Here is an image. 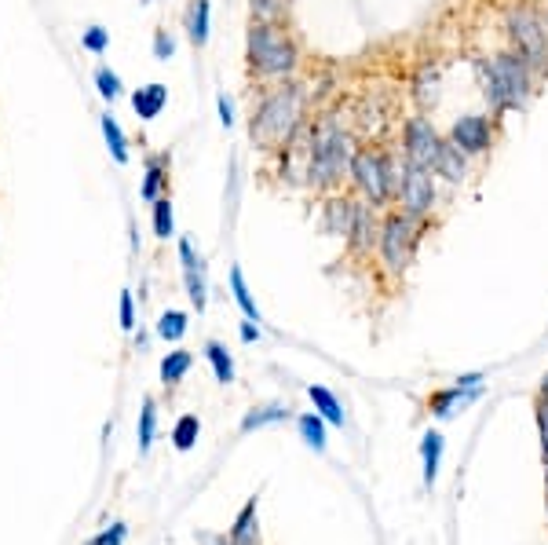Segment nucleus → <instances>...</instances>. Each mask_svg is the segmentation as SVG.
I'll list each match as a JSON object with an SVG mask.
<instances>
[{
    "instance_id": "7c9ffc66",
    "label": "nucleus",
    "mask_w": 548,
    "mask_h": 545,
    "mask_svg": "<svg viewBox=\"0 0 548 545\" xmlns=\"http://www.w3.org/2000/svg\"><path fill=\"white\" fill-rule=\"evenodd\" d=\"M231 293H234V304H238V308H242V315H245V319L260 322V308H256L253 293H249V286H245V275H242V268H231Z\"/></svg>"
},
{
    "instance_id": "f704fd0d",
    "label": "nucleus",
    "mask_w": 548,
    "mask_h": 545,
    "mask_svg": "<svg viewBox=\"0 0 548 545\" xmlns=\"http://www.w3.org/2000/svg\"><path fill=\"white\" fill-rule=\"evenodd\" d=\"M172 55H176V37L169 30H154V59L158 63H169Z\"/></svg>"
},
{
    "instance_id": "473e14b6",
    "label": "nucleus",
    "mask_w": 548,
    "mask_h": 545,
    "mask_svg": "<svg viewBox=\"0 0 548 545\" xmlns=\"http://www.w3.org/2000/svg\"><path fill=\"white\" fill-rule=\"evenodd\" d=\"M95 88H99V96H103L106 103L121 99V92H125V88H121V77H117L110 66H99V70H95Z\"/></svg>"
},
{
    "instance_id": "dca6fc26",
    "label": "nucleus",
    "mask_w": 548,
    "mask_h": 545,
    "mask_svg": "<svg viewBox=\"0 0 548 545\" xmlns=\"http://www.w3.org/2000/svg\"><path fill=\"white\" fill-rule=\"evenodd\" d=\"M432 172H435V176H443L446 183H464V180H468V154L446 139L443 150H439V158H435V169Z\"/></svg>"
},
{
    "instance_id": "2eb2a0df",
    "label": "nucleus",
    "mask_w": 548,
    "mask_h": 545,
    "mask_svg": "<svg viewBox=\"0 0 548 545\" xmlns=\"http://www.w3.org/2000/svg\"><path fill=\"white\" fill-rule=\"evenodd\" d=\"M165 107H169V88L161 85V81L132 92V110H136L139 121H154Z\"/></svg>"
},
{
    "instance_id": "39448f33",
    "label": "nucleus",
    "mask_w": 548,
    "mask_h": 545,
    "mask_svg": "<svg viewBox=\"0 0 548 545\" xmlns=\"http://www.w3.org/2000/svg\"><path fill=\"white\" fill-rule=\"evenodd\" d=\"M534 66L519 52H497L494 59L483 63V88L494 114H508V110H523L534 96Z\"/></svg>"
},
{
    "instance_id": "f8f14e48",
    "label": "nucleus",
    "mask_w": 548,
    "mask_h": 545,
    "mask_svg": "<svg viewBox=\"0 0 548 545\" xmlns=\"http://www.w3.org/2000/svg\"><path fill=\"white\" fill-rule=\"evenodd\" d=\"M348 253L351 257H369L373 249L380 246V220H377V209L369 202H362L359 198V205H355V220H351V231H348Z\"/></svg>"
},
{
    "instance_id": "a211bd4d",
    "label": "nucleus",
    "mask_w": 548,
    "mask_h": 545,
    "mask_svg": "<svg viewBox=\"0 0 548 545\" xmlns=\"http://www.w3.org/2000/svg\"><path fill=\"white\" fill-rule=\"evenodd\" d=\"M289 414H293V407H289V403H260V407H253L249 414L242 417V436H249V432H256V428H267V425H278V421H289Z\"/></svg>"
},
{
    "instance_id": "a19ab883",
    "label": "nucleus",
    "mask_w": 548,
    "mask_h": 545,
    "mask_svg": "<svg viewBox=\"0 0 548 545\" xmlns=\"http://www.w3.org/2000/svg\"><path fill=\"white\" fill-rule=\"evenodd\" d=\"M139 4H150V0H139Z\"/></svg>"
},
{
    "instance_id": "4c0bfd02",
    "label": "nucleus",
    "mask_w": 548,
    "mask_h": 545,
    "mask_svg": "<svg viewBox=\"0 0 548 545\" xmlns=\"http://www.w3.org/2000/svg\"><path fill=\"white\" fill-rule=\"evenodd\" d=\"M216 107H220V121H223V129H231V125H234V107H231V99H227V96H223V92H220V96H216Z\"/></svg>"
},
{
    "instance_id": "72a5a7b5",
    "label": "nucleus",
    "mask_w": 548,
    "mask_h": 545,
    "mask_svg": "<svg viewBox=\"0 0 548 545\" xmlns=\"http://www.w3.org/2000/svg\"><path fill=\"white\" fill-rule=\"evenodd\" d=\"M81 48H85L88 55H106V48H110V30L88 26V30L81 33Z\"/></svg>"
},
{
    "instance_id": "c9c22d12",
    "label": "nucleus",
    "mask_w": 548,
    "mask_h": 545,
    "mask_svg": "<svg viewBox=\"0 0 548 545\" xmlns=\"http://www.w3.org/2000/svg\"><path fill=\"white\" fill-rule=\"evenodd\" d=\"M117 315H121V330H136V300H132V289H121Z\"/></svg>"
},
{
    "instance_id": "f03ea898",
    "label": "nucleus",
    "mask_w": 548,
    "mask_h": 545,
    "mask_svg": "<svg viewBox=\"0 0 548 545\" xmlns=\"http://www.w3.org/2000/svg\"><path fill=\"white\" fill-rule=\"evenodd\" d=\"M355 150V139L337 118L326 114L307 121V187H315L318 194H337L351 172Z\"/></svg>"
},
{
    "instance_id": "58836bf2",
    "label": "nucleus",
    "mask_w": 548,
    "mask_h": 545,
    "mask_svg": "<svg viewBox=\"0 0 548 545\" xmlns=\"http://www.w3.org/2000/svg\"><path fill=\"white\" fill-rule=\"evenodd\" d=\"M242 341H245V344L260 341V326H256L253 319H249V322H242Z\"/></svg>"
},
{
    "instance_id": "c756f323",
    "label": "nucleus",
    "mask_w": 548,
    "mask_h": 545,
    "mask_svg": "<svg viewBox=\"0 0 548 545\" xmlns=\"http://www.w3.org/2000/svg\"><path fill=\"white\" fill-rule=\"evenodd\" d=\"M296 428H300V436L311 450H326V417L322 414H300Z\"/></svg>"
},
{
    "instance_id": "7ed1b4c3",
    "label": "nucleus",
    "mask_w": 548,
    "mask_h": 545,
    "mask_svg": "<svg viewBox=\"0 0 548 545\" xmlns=\"http://www.w3.org/2000/svg\"><path fill=\"white\" fill-rule=\"evenodd\" d=\"M300 41L282 22H249L245 33V66L256 81H289L300 70Z\"/></svg>"
},
{
    "instance_id": "20e7f679",
    "label": "nucleus",
    "mask_w": 548,
    "mask_h": 545,
    "mask_svg": "<svg viewBox=\"0 0 548 545\" xmlns=\"http://www.w3.org/2000/svg\"><path fill=\"white\" fill-rule=\"evenodd\" d=\"M402 176H406V161H402V154L395 158V154H388L384 147H373V143L355 150L351 172H348L351 187H355L362 202H369L373 209H388V205H395Z\"/></svg>"
},
{
    "instance_id": "f257e3e1",
    "label": "nucleus",
    "mask_w": 548,
    "mask_h": 545,
    "mask_svg": "<svg viewBox=\"0 0 548 545\" xmlns=\"http://www.w3.org/2000/svg\"><path fill=\"white\" fill-rule=\"evenodd\" d=\"M307 125V88L289 77L264 88L260 103H253L249 114V143L264 154L285 150L296 139V132Z\"/></svg>"
},
{
    "instance_id": "2f4dec72",
    "label": "nucleus",
    "mask_w": 548,
    "mask_h": 545,
    "mask_svg": "<svg viewBox=\"0 0 548 545\" xmlns=\"http://www.w3.org/2000/svg\"><path fill=\"white\" fill-rule=\"evenodd\" d=\"M198 436H201V421L194 414H183L180 421H176V428H172V447L190 450L198 443Z\"/></svg>"
},
{
    "instance_id": "ddd939ff",
    "label": "nucleus",
    "mask_w": 548,
    "mask_h": 545,
    "mask_svg": "<svg viewBox=\"0 0 548 545\" xmlns=\"http://www.w3.org/2000/svg\"><path fill=\"white\" fill-rule=\"evenodd\" d=\"M169 169H172L169 150L147 154V161H143V183H139V198H143L147 205H154L158 198L169 194Z\"/></svg>"
},
{
    "instance_id": "9d476101",
    "label": "nucleus",
    "mask_w": 548,
    "mask_h": 545,
    "mask_svg": "<svg viewBox=\"0 0 548 545\" xmlns=\"http://www.w3.org/2000/svg\"><path fill=\"white\" fill-rule=\"evenodd\" d=\"M450 143L461 147L468 158H479L486 150L494 147V118H486V114H464L450 125Z\"/></svg>"
},
{
    "instance_id": "412c9836",
    "label": "nucleus",
    "mask_w": 548,
    "mask_h": 545,
    "mask_svg": "<svg viewBox=\"0 0 548 545\" xmlns=\"http://www.w3.org/2000/svg\"><path fill=\"white\" fill-rule=\"evenodd\" d=\"M443 432H424L421 439V458H424V483L435 487L439 480V461H443Z\"/></svg>"
},
{
    "instance_id": "1a4fd4ad",
    "label": "nucleus",
    "mask_w": 548,
    "mask_h": 545,
    "mask_svg": "<svg viewBox=\"0 0 548 545\" xmlns=\"http://www.w3.org/2000/svg\"><path fill=\"white\" fill-rule=\"evenodd\" d=\"M439 202V191H435V172L428 169H410L406 165V176H402V187L395 194V209H402L413 220H428Z\"/></svg>"
},
{
    "instance_id": "c85d7f7f",
    "label": "nucleus",
    "mask_w": 548,
    "mask_h": 545,
    "mask_svg": "<svg viewBox=\"0 0 548 545\" xmlns=\"http://www.w3.org/2000/svg\"><path fill=\"white\" fill-rule=\"evenodd\" d=\"M154 235H158L161 242L176 238V209H172V194H165V198L154 202Z\"/></svg>"
},
{
    "instance_id": "9b49d317",
    "label": "nucleus",
    "mask_w": 548,
    "mask_h": 545,
    "mask_svg": "<svg viewBox=\"0 0 548 545\" xmlns=\"http://www.w3.org/2000/svg\"><path fill=\"white\" fill-rule=\"evenodd\" d=\"M180 268H183V286H187V297L194 304V311H205L209 304V278H205V260L194 249L190 238H180Z\"/></svg>"
},
{
    "instance_id": "a878e982",
    "label": "nucleus",
    "mask_w": 548,
    "mask_h": 545,
    "mask_svg": "<svg viewBox=\"0 0 548 545\" xmlns=\"http://www.w3.org/2000/svg\"><path fill=\"white\" fill-rule=\"evenodd\" d=\"M289 0H249V22H282L289 26Z\"/></svg>"
},
{
    "instance_id": "5701e85b",
    "label": "nucleus",
    "mask_w": 548,
    "mask_h": 545,
    "mask_svg": "<svg viewBox=\"0 0 548 545\" xmlns=\"http://www.w3.org/2000/svg\"><path fill=\"white\" fill-rule=\"evenodd\" d=\"M99 129H103V139H106V147H110V158L117 161V165H128V136L121 132V125H117L114 114H103L99 118Z\"/></svg>"
},
{
    "instance_id": "cd10ccee",
    "label": "nucleus",
    "mask_w": 548,
    "mask_h": 545,
    "mask_svg": "<svg viewBox=\"0 0 548 545\" xmlns=\"http://www.w3.org/2000/svg\"><path fill=\"white\" fill-rule=\"evenodd\" d=\"M187 330H190L187 311H176V308L161 311V319H158V337H161V341L176 344V341H183V333H187Z\"/></svg>"
},
{
    "instance_id": "0eeeda50",
    "label": "nucleus",
    "mask_w": 548,
    "mask_h": 545,
    "mask_svg": "<svg viewBox=\"0 0 548 545\" xmlns=\"http://www.w3.org/2000/svg\"><path fill=\"white\" fill-rule=\"evenodd\" d=\"M421 227L424 220H413V216H406L402 209H388V213H384L377 253L391 275H406V268H410L413 260V249L421 242Z\"/></svg>"
},
{
    "instance_id": "bb28decb",
    "label": "nucleus",
    "mask_w": 548,
    "mask_h": 545,
    "mask_svg": "<svg viewBox=\"0 0 548 545\" xmlns=\"http://www.w3.org/2000/svg\"><path fill=\"white\" fill-rule=\"evenodd\" d=\"M154 432H158V403H154V396H147L143 410H139V454H147L154 447Z\"/></svg>"
},
{
    "instance_id": "4468645a",
    "label": "nucleus",
    "mask_w": 548,
    "mask_h": 545,
    "mask_svg": "<svg viewBox=\"0 0 548 545\" xmlns=\"http://www.w3.org/2000/svg\"><path fill=\"white\" fill-rule=\"evenodd\" d=\"M355 205L359 198L351 194H326V205H322V231L333 238H348L351 231V220H355Z\"/></svg>"
},
{
    "instance_id": "aec40b11",
    "label": "nucleus",
    "mask_w": 548,
    "mask_h": 545,
    "mask_svg": "<svg viewBox=\"0 0 548 545\" xmlns=\"http://www.w3.org/2000/svg\"><path fill=\"white\" fill-rule=\"evenodd\" d=\"M190 366H194V355L187 352V348H176V352H169L165 359H161V385L165 388H176L183 381V377L190 374Z\"/></svg>"
},
{
    "instance_id": "ea45409f",
    "label": "nucleus",
    "mask_w": 548,
    "mask_h": 545,
    "mask_svg": "<svg viewBox=\"0 0 548 545\" xmlns=\"http://www.w3.org/2000/svg\"><path fill=\"white\" fill-rule=\"evenodd\" d=\"M457 385L461 388H479L483 385V374H464V377H457Z\"/></svg>"
},
{
    "instance_id": "6e6552de",
    "label": "nucleus",
    "mask_w": 548,
    "mask_h": 545,
    "mask_svg": "<svg viewBox=\"0 0 548 545\" xmlns=\"http://www.w3.org/2000/svg\"><path fill=\"white\" fill-rule=\"evenodd\" d=\"M446 139L439 136L432 118H424V114H413L406 125H402V161L410 165V169H435V158H439V150H443Z\"/></svg>"
},
{
    "instance_id": "4be33fe9",
    "label": "nucleus",
    "mask_w": 548,
    "mask_h": 545,
    "mask_svg": "<svg viewBox=\"0 0 548 545\" xmlns=\"http://www.w3.org/2000/svg\"><path fill=\"white\" fill-rule=\"evenodd\" d=\"M479 396V388H443V392H435L432 399H428V410H432L435 417H450L457 410V403H468V399Z\"/></svg>"
},
{
    "instance_id": "423d86ee",
    "label": "nucleus",
    "mask_w": 548,
    "mask_h": 545,
    "mask_svg": "<svg viewBox=\"0 0 548 545\" xmlns=\"http://www.w3.org/2000/svg\"><path fill=\"white\" fill-rule=\"evenodd\" d=\"M505 33L512 52H519L534 66V74L548 70V8L538 0H512L505 8Z\"/></svg>"
},
{
    "instance_id": "f3484780",
    "label": "nucleus",
    "mask_w": 548,
    "mask_h": 545,
    "mask_svg": "<svg viewBox=\"0 0 548 545\" xmlns=\"http://www.w3.org/2000/svg\"><path fill=\"white\" fill-rule=\"evenodd\" d=\"M256 509H260V498H249L242 513L234 516L227 545H260V531H256Z\"/></svg>"
},
{
    "instance_id": "e433bc0d",
    "label": "nucleus",
    "mask_w": 548,
    "mask_h": 545,
    "mask_svg": "<svg viewBox=\"0 0 548 545\" xmlns=\"http://www.w3.org/2000/svg\"><path fill=\"white\" fill-rule=\"evenodd\" d=\"M125 535H128L125 524H110L106 531H99L95 538H88L85 545H125Z\"/></svg>"
},
{
    "instance_id": "393cba45",
    "label": "nucleus",
    "mask_w": 548,
    "mask_h": 545,
    "mask_svg": "<svg viewBox=\"0 0 548 545\" xmlns=\"http://www.w3.org/2000/svg\"><path fill=\"white\" fill-rule=\"evenodd\" d=\"M205 359H209L216 381H220V385H231L234 381V359H231V352H227V344L205 341Z\"/></svg>"
},
{
    "instance_id": "6ab92c4d",
    "label": "nucleus",
    "mask_w": 548,
    "mask_h": 545,
    "mask_svg": "<svg viewBox=\"0 0 548 545\" xmlns=\"http://www.w3.org/2000/svg\"><path fill=\"white\" fill-rule=\"evenodd\" d=\"M209 22H212V4L209 0H190L187 8V37L194 48H205L209 44Z\"/></svg>"
},
{
    "instance_id": "b1692460",
    "label": "nucleus",
    "mask_w": 548,
    "mask_h": 545,
    "mask_svg": "<svg viewBox=\"0 0 548 545\" xmlns=\"http://www.w3.org/2000/svg\"><path fill=\"white\" fill-rule=\"evenodd\" d=\"M307 396H311V403H315V414H322L329 421V425L344 428V407H340V399L329 392V388L322 385H311L307 388Z\"/></svg>"
}]
</instances>
